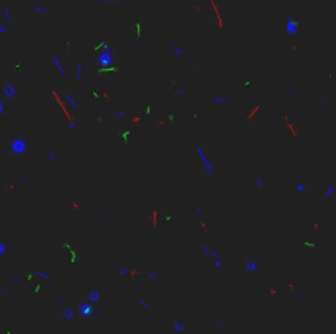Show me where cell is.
<instances>
[{
    "label": "cell",
    "mask_w": 336,
    "mask_h": 334,
    "mask_svg": "<svg viewBox=\"0 0 336 334\" xmlns=\"http://www.w3.org/2000/svg\"><path fill=\"white\" fill-rule=\"evenodd\" d=\"M26 148H28V144H26V141L23 139V138H15V139L10 143V152L15 154V156L25 154Z\"/></svg>",
    "instance_id": "1"
},
{
    "label": "cell",
    "mask_w": 336,
    "mask_h": 334,
    "mask_svg": "<svg viewBox=\"0 0 336 334\" xmlns=\"http://www.w3.org/2000/svg\"><path fill=\"white\" fill-rule=\"evenodd\" d=\"M197 152H198V157H200L202 164H203V169H205V172L208 174L210 177H213V175H215V170H213L212 162L207 159V154H205V151H203V148H200V146H198V148H197Z\"/></svg>",
    "instance_id": "2"
},
{
    "label": "cell",
    "mask_w": 336,
    "mask_h": 334,
    "mask_svg": "<svg viewBox=\"0 0 336 334\" xmlns=\"http://www.w3.org/2000/svg\"><path fill=\"white\" fill-rule=\"evenodd\" d=\"M298 21L295 20L294 17H289L287 18V23H285V30H287V33L289 35H295V33L298 31Z\"/></svg>",
    "instance_id": "3"
},
{
    "label": "cell",
    "mask_w": 336,
    "mask_h": 334,
    "mask_svg": "<svg viewBox=\"0 0 336 334\" xmlns=\"http://www.w3.org/2000/svg\"><path fill=\"white\" fill-rule=\"evenodd\" d=\"M2 93H4V97H7V99H13L15 95H17V87H15V84H7L4 87V90H2Z\"/></svg>",
    "instance_id": "4"
},
{
    "label": "cell",
    "mask_w": 336,
    "mask_h": 334,
    "mask_svg": "<svg viewBox=\"0 0 336 334\" xmlns=\"http://www.w3.org/2000/svg\"><path fill=\"white\" fill-rule=\"evenodd\" d=\"M244 269L249 272V274H256L258 272V262H254V260H246L244 262Z\"/></svg>",
    "instance_id": "5"
},
{
    "label": "cell",
    "mask_w": 336,
    "mask_h": 334,
    "mask_svg": "<svg viewBox=\"0 0 336 334\" xmlns=\"http://www.w3.org/2000/svg\"><path fill=\"white\" fill-rule=\"evenodd\" d=\"M51 61H53V62H54V66H56V69L59 70V74H61V75H66V69H64V67L61 66L59 59H57L56 56H53V57H51Z\"/></svg>",
    "instance_id": "6"
},
{
    "label": "cell",
    "mask_w": 336,
    "mask_h": 334,
    "mask_svg": "<svg viewBox=\"0 0 336 334\" xmlns=\"http://www.w3.org/2000/svg\"><path fill=\"white\" fill-rule=\"evenodd\" d=\"M110 62H112V57H110L108 53L102 54V56L99 57V64H103V66H107V64H110Z\"/></svg>",
    "instance_id": "7"
},
{
    "label": "cell",
    "mask_w": 336,
    "mask_h": 334,
    "mask_svg": "<svg viewBox=\"0 0 336 334\" xmlns=\"http://www.w3.org/2000/svg\"><path fill=\"white\" fill-rule=\"evenodd\" d=\"M66 100H67V103H69V105H71V107H72V108H75V110H77V108H79V105H77V103H75V100H74V97H72V95H71V93H67V95H66Z\"/></svg>",
    "instance_id": "8"
},
{
    "label": "cell",
    "mask_w": 336,
    "mask_h": 334,
    "mask_svg": "<svg viewBox=\"0 0 336 334\" xmlns=\"http://www.w3.org/2000/svg\"><path fill=\"white\" fill-rule=\"evenodd\" d=\"M213 102H215V103H225V102H228V97H226V95H223V97L215 95V97H213Z\"/></svg>",
    "instance_id": "9"
},
{
    "label": "cell",
    "mask_w": 336,
    "mask_h": 334,
    "mask_svg": "<svg viewBox=\"0 0 336 334\" xmlns=\"http://www.w3.org/2000/svg\"><path fill=\"white\" fill-rule=\"evenodd\" d=\"M35 10H36V13H49L51 12V8H46V7H41V5H36L35 7Z\"/></svg>",
    "instance_id": "10"
},
{
    "label": "cell",
    "mask_w": 336,
    "mask_h": 334,
    "mask_svg": "<svg viewBox=\"0 0 336 334\" xmlns=\"http://www.w3.org/2000/svg\"><path fill=\"white\" fill-rule=\"evenodd\" d=\"M82 70H84V64H82V62H79V64H77V69H75V79H81Z\"/></svg>",
    "instance_id": "11"
},
{
    "label": "cell",
    "mask_w": 336,
    "mask_h": 334,
    "mask_svg": "<svg viewBox=\"0 0 336 334\" xmlns=\"http://www.w3.org/2000/svg\"><path fill=\"white\" fill-rule=\"evenodd\" d=\"M7 254V244L4 241H0V257H4Z\"/></svg>",
    "instance_id": "12"
},
{
    "label": "cell",
    "mask_w": 336,
    "mask_h": 334,
    "mask_svg": "<svg viewBox=\"0 0 336 334\" xmlns=\"http://www.w3.org/2000/svg\"><path fill=\"white\" fill-rule=\"evenodd\" d=\"M5 23H7V25H10V23H12V13H10V10H8V8H5Z\"/></svg>",
    "instance_id": "13"
},
{
    "label": "cell",
    "mask_w": 336,
    "mask_h": 334,
    "mask_svg": "<svg viewBox=\"0 0 336 334\" xmlns=\"http://www.w3.org/2000/svg\"><path fill=\"white\" fill-rule=\"evenodd\" d=\"M254 183H256V185H258V187H264V177H254Z\"/></svg>",
    "instance_id": "14"
},
{
    "label": "cell",
    "mask_w": 336,
    "mask_h": 334,
    "mask_svg": "<svg viewBox=\"0 0 336 334\" xmlns=\"http://www.w3.org/2000/svg\"><path fill=\"white\" fill-rule=\"evenodd\" d=\"M172 49H174V53H176L177 56H184V51H182L177 44H172Z\"/></svg>",
    "instance_id": "15"
},
{
    "label": "cell",
    "mask_w": 336,
    "mask_h": 334,
    "mask_svg": "<svg viewBox=\"0 0 336 334\" xmlns=\"http://www.w3.org/2000/svg\"><path fill=\"white\" fill-rule=\"evenodd\" d=\"M333 192H335V187H333V185H328V187H326L325 195H326V197H331V195H333Z\"/></svg>",
    "instance_id": "16"
},
{
    "label": "cell",
    "mask_w": 336,
    "mask_h": 334,
    "mask_svg": "<svg viewBox=\"0 0 336 334\" xmlns=\"http://www.w3.org/2000/svg\"><path fill=\"white\" fill-rule=\"evenodd\" d=\"M89 298L92 300V301H97V300H99V293H95V292H90V293H89Z\"/></svg>",
    "instance_id": "17"
},
{
    "label": "cell",
    "mask_w": 336,
    "mask_h": 334,
    "mask_svg": "<svg viewBox=\"0 0 336 334\" xmlns=\"http://www.w3.org/2000/svg\"><path fill=\"white\" fill-rule=\"evenodd\" d=\"M35 274L38 275V277H41V278H51V275H48V274H43L41 270H35Z\"/></svg>",
    "instance_id": "18"
},
{
    "label": "cell",
    "mask_w": 336,
    "mask_h": 334,
    "mask_svg": "<svg viewBox=\"0 0 336 334\" xmlns=\"http://www.w3.org/2000/svg\"><path fill=\"white\" fill-rule=\"evenodd\" d=\"M4 33H8V25H7V23L0 26V35H4Z\"/></svg>",
    "instance_id": "19"
},
{
    "label": "cell",
    "mask_w": 336,
    "mask_h": 334,
    "mask_svg": "<svg viewBox=\"0 0 336 334\" xmlns=\"http://www.w3.org/2000/svg\"><path fill=\"white\" fill-rule=\"evenodd\" d=\"M54 159H56V152L48 151V161H54Z\"/></svg>",
    "instance_id": "20"
},
{
    "label": "cell",
    "mask_w": 336,
    "mask_h": 334,
    "mask_svg": "<svg viewBox=\"0 0 336 334\" xmlns=\"http://www.w3.org/2000/svg\"><path fill=\"white\" fill-rule=\"evenodd\" d=\"M295 188H297V192H300V193H302V192H305V185H303V183H297V187H295Z\"/></svg>",
    "instance_id": "21"
},
{
    "label": "cell",
    "mask_w": 336,
    "mask_h": 334,
    "mask_svg": "<svg viewBox=\"0 0 336 334\" xmlns=\"http://www.w3.org/2000/svg\"><path fill=\"white\" fill-rule=\"evenodd\" d=\"M157 277H159V274H157V272H154V270H152L151 274H149V278H151V280H156Z\"/></svg>",
    "instance_id": "22"
},
{
    "label": "cell",
    "mask_w": 336,
    "mask_h": 334,
    "mask_svg": "<svg viewBox=\"0 0 336 334\" xmlns=\"http://www.w3.org/2000/svg\"><path fill=\"white\" fill-rule=\"evenodd\" d=\"M128 272H130V269H128V267H123V269L120 270V275H126Z\"/></svg>",
    "instance_id": "23"
},
{
    "label": "cell",
    "mask_w": 336,
    "mask_h": 334,
    "mask_svg": "<svg viewBox=\"0 0 336 334\" xmlns=\"http://www.w3.org/2000/svg\"><path fill=\"white\" fill-rule=\"evenodd\" d=\"M4 112H5V105H4V102L0 100V115H2V113H4Z\"/></svg>",
    "instance_id": "24"
},
{
    "label": "cell",
    "mask_w": 336,
    "mask_h": 334,
    "mask_svg": "<svg viewBox=\"0 0 336 334\" xmlns=\"http://www.w3.org/2000/svg\"><path fill=\"white\" fill-rule=\"evenodd\" d=\"M195 214H202V208L200 206H195Z\"/></svg>",
    "instance_id": "25"
},
{
    "label": "cell",
    "mask_w": 336,
    "mask_h": 334,
    "mask_svg": "<svg viewBox=\"0 0 336 334\" xmlns=\"http://www.w3.org/2000/svg\"><path fill=\"white\" fill-rule=\"evenodd\" d=\"M117 118H123V110H118V113H117Z\"/></svg>",
    "instance_id": "26"
},
{
    "label": "cell",
    "mask_w": 336,
    "mask_h": 334,
    "mask_svg": "<svg viewBox=\"0 0 336 334\" xmlns=\"http://www.w3.org/2000/svg\"><path fill=\"white\" fill-rule=\"evenodd\" d=\"M107 2H113V0H107Z\"/></svg>",
    "instance_id": "27"
}]
</instances>
